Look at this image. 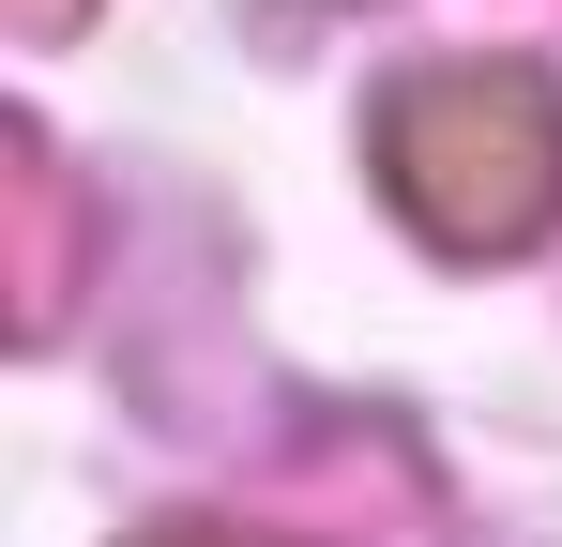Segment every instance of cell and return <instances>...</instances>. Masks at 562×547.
I'll return each instance as SVG.
<instances>
[{"label": "cell", "mask_w": 562, "mask_h": 547, "mask_svg": "<svg viewBox=\"0 0 562 547\" xmlns=\"http://www.w3.org/2000/svg\"><path fill=\"white\" fill-rule=\"evenodd\" d=\"M380 182H395V213H411L426 244H457V259L532 244V228L562 213V107H548V77L471 62V77L395 91V122H380Z\"/></svg>", "instance_id": "6da1fadb"}, {"label": "cell", "mask_w": 562, "mask_h": 547, "mask_svg": "<svg viewBox=\"0 0 562 547\" xmlns=\"http://www.w3.org/2000/svg\"><path fill=\"white\" fill-rule=\"evenodd\" d=\"M153 547H274V533H153Z\"/></svg>", "instance_id": "7a4b0ae2"}]
</instances>
